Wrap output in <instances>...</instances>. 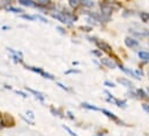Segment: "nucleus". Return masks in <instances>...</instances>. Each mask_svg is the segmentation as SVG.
Instances as JSON below:
<instances>
[{"instance_id": "7", "label": "nucleus", "mask_w": 149, "mask_h": 136, "mask_svg": "<svg viewBox=\"0 0 149 136\" xmlns=\"http://www.w3.org/2000/svg\"><path fill=\"white\" fill-rule=\"evenodd\" d=\"M96 44L101 50H103L105 52H111V46L109 44H107L105 42H96Z\"/></svg>"}, {"instance_id": "16", "label": "nucleus", "mask_w": 149, "mask_h": 136, "mask_svg": "<svg viewBox=\"0 0 149 136\" xmlns=\"http://www.w3.org/2000/svg\"><path fill=\"white\" fill-rule=\"evenodd\" d=\"M8 12H14V13H22V9L20 8H14V7H7Z\"/></svg>"}, {"instance_id": "32", "label": "nucleus", "mask_w": 149, "mask_h": 136, "mask_svg": "<svg viewBox=\"0 0 149 136\" xmlns=\"http://www.w3.org/2000/svg\"><path fill=\"white\" fill-rule=\"evenodd\" d=\"M82 1H84V0H82Z\"/></svg>"}, {"instance_id": "6", "label": "nucleus", "mask_w": 149, "mask_h": 136, "mask_svg": "<svg viewBox=\"0 0 149 136\" xmlns=\"http://www.w3.org/2000/svg\"><path fill=\"white\" fill-rule=\"evenodd\" d=\"M125 44L128 46V47H132V49H135L139 46V42L133 39V38H126L125 39Z\"/></svg>"}, {"instance_id": "13", "label": "nucleus", "mask_w": 149, "mask_h": 136, "mask_svg": "<svg viewBox=\"0 0 149 136\" xmlns=\"http://www.w3.org/2000/svg\"><path fill=\"white\" fill-rule=\"evenodd\" d=\"M139 57L143 60H148L149 61V52H146V51H140L139 52Z\"/></svg>"}, {"instance_id": "8", "label": "nucleus", "mask_w": 149, "mask_h": 136, "mask_svg": "<svg viewBox=\"0 0 149 136\" xmlns=\"http://www.w3.org/2000/svg\"><path fill=\"white\" fill-rule=\"evenodd\" d=\"M3 125L5 126H14V119L9 115V114H5V117H3Z\"/></svg>"}, {"instance_id": "27", "label": "nucleus", "mask_w": 149, "mask_h": 136, "mask_svg": "<svg viewBox=\"0 0 149 136\" xmlns=\"http://www.w3.org/2000/svg\"><path fill=\"white\" fill-rule=\"evenodd\" d=\"M16 94H19V95H21V96H22V97H24V98H27V97H28V96H27L26 94H23V92H21V91H16Z\"/></svg>"}, {"instance_id": "11", "label": "nucleus", "mask_w": 149, "mask_h": 136, "mask_svg": "<svg viewBox=\"0 0 149 136\" xmlns=\"http://www.w3.org/2000/svg\"><path fill=\"white\" fill-rule=\"evenodd\" d=\"M20 3L23 5V6H27V7H34L35 2L33 0H20Z\"/></svg>"}, {"instance_id": "24", "label": "nucleus", "mask_w": 149, "mask_h": 136, "mask_svg": "<svg viewBox=\"0 0 149 136\" xmlns=\"http://www.w3.org/2000/svg\"><path fill=\"white\" fill-rule=\"evenodd\" d=\"M142 108H143L146 112H148L149 113V105L148 104H142Z\"/></svg>"}, {"instance_id": "15", "label": "nucleus", "mask_w": 149, "mask_h": 136, "mask_svg": "<svg viewBox=\"0 0 149 136\" xmlns=\"http://www.w3.org/2000/svg\"><path fill=\"white\" fill-rule=\"evenodd\" d=\"M82 106H83V107H86V108H88V110L98 111V108H97V107H95V106H93V105H89V104H87V103H83V104H82Z\"/></svg>"}, {"instance_id": "23", "label": "nucleus", "mask_w": 149, "mask_h": 136, "mask_svg": "<svg viewBox=\"0 0 149 136\" xmlns=\"http://www.w3.org/2000/svg\"><path fill=\"white\" fill-rule=\"evenodd\" d=\"M71 73H80V70H77V69H71V70L65 71V74H71Z\"/></svg>"}, {"instance_id": "21", "label": "nucleus", "mask_w": 149, "mask_h": 136, "mask_svg": "<svg viewBox=\"0 0 149 136\" xmlns=\"http://www.w3.org/2000/svg\"><path fill=\"white\" fill-rule=\"evenodd\" d=\"M22 17L26 20H35V16H31V15H22Z\"/></svg>"}, {"instance_id": "12", "label": "nucleus", "mask_w": 149, "mask_h": 136, "mask_svg": "<svg viewBox=\"0 0 149 136\" xmlns=\"http://www.w3.org/2000/svg\"><path fill=\"white\" fill-rule=\"evenodd\" d=\"M27 90H28V91H30L31 94H34V95L37 97L38 99H40V101H44V97H43V95H42L40 92H38V91H35V90H33V89H29V88H27Z\"/></svg>"}, {"instance_id": "25", "label": "nucleus", "mask_w": 149, "mask_h": 136, "mask_svg": "<svg viewBox=\"0 0 149 136\" xmlns=\"http://www.w3.org/2000/svg\"><path fill=\"white\" fill-rule=\"evenodd\" d=\"M138 95H140V97H142V98L146 97V94H145L142 90H138Z\"/></svg>"}, {"instance_id": "20", "label": "nucleus", "mask_w": 149, "mask_h": 136, "mask_svg": "<svg viewBox=\"0 0 149 136\" xmlns=\"http://www.w3.org/2000/svg\"><path fill=\"white\" fill-rule=\"evenodd\" d=\"M9 2H8V0H0V8H3L5 6H7Z\"/></svg>"}, {"instance_id": "31", "label": "nucleus", "mask_w": 149, "mask_h": 136, "mask_svg": "<svg viewBox=\"0 0 149 136\" xmlns=\"http://www.w3.org/2000/svg\"><path fill=\"white\" fill-rule=\"evenodd\" d=\"M98 136H102V135H98Z\"/></svg>"}, {"instance_id": "29", "label": "nucleus", "mask_w": 149, "mask_h": 136, "mask_svg": "<svg viewBox=\"0 0 149 136\" xmlns=\"http://www.w3.org/2000/svg\"><path fill=\"white\" fill-rule=\"evenodd\" d=\"M27 114H29V117L34 119V114H33V112H27Z\"/></svg>"}, {"instance_id": "9", "label": "nucleus", "mask_w": 149, "mask_h": 136, "mask_svg": "<svg viewBox=\"0 0 149 136\" xmlns=\"http://www.w3.org/2000/svg\"><path fill=\"white\" fill-rule=\"evenodd\" d=\"M102 112H103V113H104V114H105L108 118H111L112 120H114V121H117V122H120V121H119V119H118V118H117V117H116L113 113L109 112V111H107V110H102ZM120 124H121V122H120Z\"/></svg>"}, {"instance_id": "17", "label": "nucleus", "mask_w": 149, "mask_h": 136, "mask_svg": "<svg viewBox=\"0 0 149 136\" xmlns=\"http://www.w3.org/2000/svg\"><path fill=\"white\" fill-rule=\"evenodd\" d=\"M63 128H64V129H65V130H66V132H67V133H68V134H70L71 136H77V135H76V134L74 133V132H73L72 129H70V128H68L67 126H63Z\"/></svg>"}, {"instance_id": "30", "label": "nucleus", "mask_w": 149, "mask_h": 136, "mask_svg": "<svg viewBox=\"0 0 149 136\" xmlns=\"http://www.w3.org/2000/svg\"><path fill=\"white\" fill-rule=\"evenodd\" d=\"M0 117H1V113H0Z\"/></svg>"}, {"instance_id": "18", "label": "nucleus", "mask_w": 149, "mask_h": 136, "mask_svg": "<svg viewBox=\"0 0 149 136\" xmlns=\"http://www.w3.org/2000/svg\"><path fill=\"white\" fill-rule=\"evenodd\" d=\"M82 5L86 6V7H93V6H94V2L88 1V0H84V1H82Z\"/></svg>"}, {"instance_id": "10", "label": "nucleus", "mask_w": 149, "mask_h": 136, "mask_svg": "<svg viewBox=\"0 0 149 136\" xmlns=\"http://www.w3.org/2000/svg\"><path fill=\"white\" fill-rule=\"evenodd\" d=\"M118 82H119L120 84H123V85L127 87V88H132V87H133V85H132V83H131L128 80H126V78H119V80H118Z\"/></svg>"}, {"instance_id": "19", "label": "nucleus", "mask_w": 149, "mask_h": 136, "mask_svg": "<svg viewBox=\"0 0 149 136\" xmlns=\"http://www.w3.org/2000/svg\"><path fill=\"white\" fill-rule=\"evenodd\" d=\"M68 3H70V6H71V7H77V3H79V2H77V0H68Z\"/></svg>"}, {"instance_id": "14", "label": "nucleus", "mask_w": 149, "mask_h": 136, "mask_svg": "<svg viewBox=\"0 0 149 136\" xmlns=\"http://www.w3.org/2000/svg\"><path fill=\"white\" fill-rule=\"evenodd\" d=\"M140 17H141L142 22H148L149 14H148V13H140Z\"/></svg>"}, {"instance_id": "28", "label": "nucleus", "mask_w": 149, "mask_h": 136, "mask_svg": "<svg viewBox=\"0 0 149 136\" xmlns=\"http://www.w3.org/2000/svg\"><path fill=\"white\" fill-rule=\"evenodd\" d=\"M57 29L59 30V33H60V34H65V31H64V29H61V28H59V27H58Z\"/></svg>"}, {"instance_id": "22", "label": "nucleus", "mask_w": 149, "mask_h": 136, "mask_svg": "<svg viewBox=\"0 0 149 136\" xmlns=\"http://www.w3.org/2000/svg\"><path fill=\"white\" fill-rule=\"evenodd\" d=\"M35 19L40 20V21H42V22H44V23H46V22H47V20H46V19H44V17H42V16H39V15H36V16H35Z\"/></svg>"}, {"instance_id": "2", "label": "nucleus", "mask_w": 149, "mask_h": 136, "mask_svg": "<svg viewBox=\"0 0 149 136\" xmlns=\"http://www.w3.org/2000/svg\"><path fill=\"white\" fill-rule=\"evenodd\" d=\"M27 69H29V70H33V71H35V73H38V74H40L42 76H44V77H46V78H50V80H53L54 77L51 75V74H47V73H45L43 69H40V68H36V67H30V66H26Z\"/></svg>"}, {"instance_id": "1", "label": "nucleus", "mask_w": 149, "mask_h": 136, "mask_svg": "<svg viewBox=\"0 0 149 136\" xmlns=\"http://www.w3.org/2000/svg\"><path fill=\"white\" fill-rule=\"evenodd\" d=\"M52 16L57 20H59L60 22L63 23H66V24H71L75 21V16L68 14V13H59V14H52Z\"/></svg>"}, {"instance_id": "5", "label": "nucleus", "mask_w": 149, "mask_h": 136, "mask_svg": "<svg viewBox=\"0 0 149 136\" xmlns=\"http://www.w3.org/2000/svg\"><path fill=\"white\" fill-rule=\"evenodd\" d=\"M101 10H102V14H103V15H107V16H109V15H110V14L112 13L111 5H107V3H103V5H101Z\"/></svg>"}, {"instance_id": "4", "label": "nucleus", "mask_w": 149, "mask_h": 136, "mask_svg": "<svg viewBox=\"0 0 149 136\" xmlns=\"http://www.w3.org/2000/svg\"><path fill=\"white\" fill-rule=\"evenodd\" d=\"M101 62H102V65H104V66H107V67L111 68V69H114V68L117 67L116 62H114V61H112L111 59H109V58H102V59H101Z\"/></svg>"}, {"instance_id": "26", "label": "nucleus", "mask_w": 149, "mask_h": 136, "mask_svg": "<svg viewBox=\"0 0 149 136\" xmlns=\"http://www.w3.org/2000/svg\"><path fill=\"white\" fill-rule=\"evenodd\" d=\"M105 85H108V87H110V88H114V87H116L113 83H111V82H108V81L105 82Z\"/></svg>"}, {"instance_id": "3", "label": "nucleus", "mask_w": 149, "mask_h": 136, "mask_svg": "<svg viewBox=\"0 0 149 136\" xmlns=\"http://www.w3.org/2000/svg\"><path fill=\"white\" fill-rule=\"evenodd\" d=\"M133 35H135L136 37L139 38H142V37H148L149 36V31L146 30V29H138V30H134V29H131L130 30Z\"/></svg>"}]
</instances>
